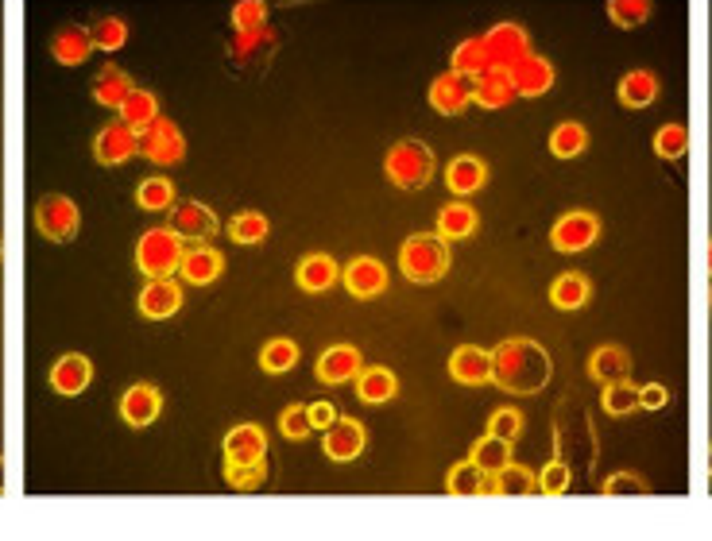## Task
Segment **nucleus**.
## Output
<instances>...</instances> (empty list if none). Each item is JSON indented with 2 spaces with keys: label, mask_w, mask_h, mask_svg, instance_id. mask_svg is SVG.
<instances>
[{
  "label": "nucleus",
  "mask_w": 712,
  "mask_h": 541,
  "mask_svg": "<svg viewBox=\"0 0 712 541\" xmlns=\"http://www.w3.org/2000/svg\"><path fill=\"white\" fill-rule=\"evenodd\" d=\"M279 429H283V437H306L310 429H314V422H310V406H287L283 414H279Z\"/></svg>",
  "instance_id": "49"
},
{
  "label": "nucleus",
  "mask_w": 712,
  "mask_h": 541,
  "mask_svg": "<svg viewBox=\"0 0 712 541\" xmlns=\"http://www.w3.org/2000/svg\"><path fill=\"white\" fill-rule=\"evenodd\" d=\"M511 97H519V93L511 86V74L504 66H492L488 74L473 78V101L480 109H504V105H511Z\"/></svg>",
  "instance_id": "21"
},
{
  "label": "nucleus",
  "mask_w": 712,
  "mask_h": 541,
  "mask_svg": "<svg viewBox=\"0 0 712 541\" xmlns=\"http://www.w3.org/2000/svg\"><path fill=\"white\" fill-rule=\"evenodd\" d=\"M221 267H225L221 252H217V248H209L206 240H194V244L186 248L182 263H178V275H182L186 283L206 286V283H213V279L221 275Z\"/></svg>",
  "instance_id": "17"
},
{
  "label": "nucleus",
  "mask_w": 712,
  "mask_h": 541,
  "mask_svg": "<svg viewBox=\"0 0 712 541\" xmlns=\"http://www.w3.org/2000/svg\"><path fill=\"white\" fill-rule=\"evenodd\" d=\"M445 491H449V495H496V480H492L488 472H480V464L461 460L457 468H449Z\"/></svg>",
  "instance_id": "26"
},
{
  "label": "nucleus",
  "mask_w": 712,
  "mask_h": 541,
  "mask_svg": "<svg viewBox=\"0 0 712 541\" xmlns=\"http://www.w3.org/2000/svg\"><path fill=\"white\" fill-rule=\"evenodd\" d=\"M666 402H670V391H666L662 383H647V387L639 391V406H643V410H662Z\"/></svg>",
  "instance_id": "52"
},
{
  "label": "nucleus",
  "mask_w": 712,
  "mask_h": 541,
  "mask_svg": "<svg viewBox=\"0 0 712 541\" xmlns=\"http://www.w3.org/2000/svg\"><path fill=\"white\" fill-rule=\"evenodd\" d=\"M128 93H132V78H128L120 66H105V70L93 78V101L105 105V109H120Z\"/></svg>",
  "instance_id": "28"
},
{
  "label": "nucleus",
  "mask_w": 712,
  "mask_h": 541,
  "mask_svg": "<svg viewBox=\"0 0 712 541\" xmlns=\"http://www.w3.org/2000/svg\"><path fill=\"white\" fill-rule=\"evenodd\" d=\"M565 487H569V468H565L562 460H550L542 468V476H538V491L542 495H562Z\"/></svg>",
  "instance_id": "50"
},
{
  "label": "nucleus",
  "mask_w": 712,
  "mask_h": 541,
  "mask_svg": "<svg viewBox=\"0 0 712 541\" xmlns=\"http://www.w3.org/2000/svg\"><path fill=\"white\" fill-rule=\"evenodd\" d=\"M473 464H480V472H488V476H496L504 464H511V441H504V437H480L473 445V456H469Z\"/></svg>",
  "instance_id": "36"
},
{
  "label": "nucleus",
  "mask_w": 712,
  "mask_h": 541,
  "mask_svg": "<svg viewBox=\"0 0 712 541\" xmlns=\"http://www.w3.org/2000/svg\"><path fill=\"white\" fill-rule=\"evenodd\" d=\"M476 228V209L469 201H449L438 213V236L442 240H465Z\"/></svg>",
  "instance_id": "31"
},
{
  "label": "nucleus",
  "mask_w": 712,
  "mask_h": 541,
  "mask_svg": "<svg viewBox=\"0 0 712 541\" xmlns=\"http://www.w3.org/2000/svg\"><path fill=\"white\" fill-rule=\"evenodd\" d=\"M0 491H4V456H0Z\"/></svg>",
  "instance_id": "54"
},
{
  "label": "nucleus",
  "mask_w": 712,
  "mask_h": 541,
  "mask_svg": "<svg viewBox=\"0 0 712 541\" xmlns=\"http://www.w3.org/2000/svg\"><path fill=\"white\" fill-rule=\"evenodd\" d=\"M89 31H93L97 51H120V47H124V39H128V24H124L120 16H101V20H97Z\"/></svg>",
  "instance_id": "42"
},
{
  "label": "nucleus",
  "mask_w": 712,
  "mask_h": 541,
  "mask_svg": "<svg viewBox=\"0 0 712 541\" xmlns=\"http://www.w3.org/2000/svg\"><path fill=\"white\" fill-rule=\"evenodd\" d=\"M140 151L159 167H175V163L186 159V136L178 132L175 120L155 116L148 128H140Z\"/></svg>",
  "instance_id": "6"
},
{
  "label": "nucleus",
  "mask_w": 712,
  "mask_h": 541,
  "mask_svg": "<svg viewBox=\"0 0 712 541\" xmlns=\"http://www.w3.org/2000/svg\"><path fill=\"white\" fill-rule=\"evenodd\" d=\"M604 414H612V418H627V414H635V406H639V391L620 379V383H608L604 387Z\"/></svg>",
  "instance_id": "40"
},
{
  "label": "nucleus",
  "mask_w": 712,
  "mask_h": 541,
  "mask_svg": "<svg viewBox=\"0 0 712 541\" xmlns=\"http://www.w3.org/2000/svg\"><path fill=\"white\" fill-rule=\"evenodd\" d=\"M658 97V78L651 70H627L620 78V101L627 109H647Z\"/></svg>",
  "instance_id": "30"
},
{
  "label": "nucleus",
  "mask_w": 712,
  "mask_h": 541,
  "mask_svg": "<svg viewBox=\"0 0 712 541\" xmlns=\"http://www.w3.org/2000/svg\"><path fill=\"white\" fill-rule=\"evenodd\" d=\"M430 105H434L442 116L465 113V109L473 105V78H469V74H461V70L438 74V78H434V86H430Z\"/></svg>",
  "instance_id": "9"
},
{
  "label": "nucleus",
  "mask_w": 712,
  "mask_h": 541,
  "mask_svg": "<svg viewBox=\"0 0 712 541\" xmlns=\"http://www.w3.org/2000/svg\"><path fill=\"white\" fill-rule=\"evenodd\" d=\"M484 182H488V167H484V159H476V155H457V159L445 167V186H449L457 198L476 194Z\"/></svg>",
  "instance_id": "22"
},
{
  "label": "nucleus",
  "mask_w": 712,
  "mask_h": 541,
  "mask_svg": "<svg viewBox=\"0 0 712 541\" xmlns=\"http://www.w3.org/2000/svg\"><path fill=\"white\" fill-rule=\"evenodd\" d=\"M333 418H337V406H329V402H314V406H310V422H314V429H326Z\"/></svg>",
  "instance_id": "53"
},
{
  "label": "nucleus",
  "mask_w": 712,
  "mask_h": 541,
  "mask_svg": "<svg viewBox=\"0 0 712 541\" xmlns=\"http://www.w3.org/2000/svg\"><path fill=\"white\" fill-rule=\"evenodd\" d=\"M507 74H511V86L519 97H538L554 86V66L542 55H523L519 62L507 66Z\"/></svg>",
  "instance_id": "12"
},
{
  "label": "nucleus",
  "mask_w": 712,
  "mask_h": 541,
  "mask_svg": "<svg viewBox=\"0 0 712 541\" xmlns=\"http://www.w3.org/2000/svg\"><path fill=\"white\" fill-rule=\"evenodd\" d=\"M589 279L585 275H577V271H565V275H558L554 279V286H550V302L558 306V310H581L585 302H589Z\"/></svg>",
  "instance_id": "32"
},
{
  "label": "nucleus",
  "mask_w": 712,
  "mask_h": 541,
  "mask_svg": "<svg viewBox=\"0 0 712 541\" xmlns=\"http://www.w3.org/2000/svg\"><path fill=\"white\" fill-rule=\"evenodd\" d=\"M608 16H612L616 28L647 24V16H651V0H608Z\"/></svg>",
  "instance_id": "43"
},
{
  "label": "nucleus",
  "mask_w": 712,
  "mask_h": 541,
  "mask_svg": "<svg viewBox=\"0 0 712 541\" xmlns=\"http://www.w3.org/2000/svg\"><path fill=\"white\" fill-rule=\"evenodd\" d=\"M159 410H163V395H159L155 383H132V387L120 395V418H124L128 426H136V429L151 426V422L159 418Z\"/></svg>",
  "instance_id": "10"
},
{
  "label": "nucleus",
  "mask_w": 712,
  "mask_h": 541,
  "mask_svg": "<svg viewBox=\"0 0 712 541\" xmlns=\"http://www.w3.org/2000/svg\"><path fill=\"white\" fill-rule=\"evenodd\" d=\"M295 279L302 290H310V294H322V290H329V286L341 279V271H337V263H333V256H326V252H310V256L298 263Z\"/></svg>",
  "instance_id": "24"
},
{
  "label": "nucleus",
  "mask_w": 712,
  "mask_h": 541,
  "mask_svg": "<svg viewBox=\"0 0 712 541\" xmlns=\"http://www.w3.org/2000/svg\"><path fill=\"white\" fill-rule=\"evenodd\" d=\"M492 480H496V495H531V491H538V476L523 464H504Z\"/></svg>",
  "instance_id": "37"
},
{
  "label": "nucleus",
  "mask_w": 712,
  "mask_h": 541,
  "mask_svg": "<svg viewBox=\"0 0 712 541\" xmlns=\"http://www.w3.org/2000/svg\"><path fill=\"white\" fill-rule=\"evenodd\" d=\"M627 368H631V360L620 344H604L589 356V375L596 383H620V379H627Z\"/></svg>",
  "instance_id": "27"
},
{
  "label": "nucleus",
  "mask_w": 712,
  "mask_h": 541,
  "mask_svg": "<svg viewBox=\"0 0 712 541\" xmlns=\"http://www.w3.org/2000/svg\"><path fill=\"white\" fill-rule=\"evenodd\" d=\"M596 236H600V221L585 209L565 213V217H558V225L550 228V240H554L558 252H585Z\"/></svg>",
  "instance_id": "8"
},
{
  "label": "nucleus",
  "mask_w": 712,
  "mask_h": 541,
  "mask_svg": "<svg viewBox=\"0 0 712 541\" xmlns=\"http://www.w3.org/2000/svg\"><path fill=\"white\" fill-rule=\"evenodd\" d=\"M260 364H264V371H271V375H283V371H291L298 364V344L287 341V337H275V341H267L264 352H260Z\"/></svg>",
  "instance_id": "39"
},
{
  "label": "nucleus",
  "mask_w": 712,
  "mask_h": 541,
  "mask_svg": "<svg viewBox=\"0 0 712 541\" xmlns=\"http://www.w3.org/2000/svg\"><path fill=\"white\" fill-rule=\"evenodd\" d=\"M709 472H712V445H709Z\"/></svg>",
  "instance_id": "56"
},
{
  "label": "nucleus",
  "mask_w": 712,
  "mask_h": 541,
  "mask_svg": "<svg viewBox=\"0 0 712 541\" xmlns=\"http://www.w3.org/2000/svg\"><path fill=\"white\" fill-rule=\"evenodd\" d=\"M140 151V132L132 128V124H105L101 132H97V140H93V155H97V163L101 167H120V163H128L132 155Z\"/></svg>",
  "instance_id": "7"
},
{
  "label": "nucleus",
  "mask_w": 712,
  "mask_h": 541,
  "mask_svg": "<svg viewBox=\"0 0 712 541\" xmlns=\"http://www.w3.org/2000/svg\"><path fill=\"white\" fill-rule=\"evenodd\" d=\"M117 113H120V120H124V124H132V128L140 132V128H148L151 120L159 116V101H155V93H151V89H136V86H132V93L124 97V105H120Z\"/></svg>",
  "instance_id": "34"
},
{
  "label": "nucleus",
  "mask_w": 712,
  "mask_h": 541,
  "mask_svg": "<svg viewBox=\"0 0 712 541\" xmlns=\"http://www.w3.org/2000/svg\"><path fill=\"white\" fill-rule=\"evenodd\" d=\"M267 24V0H233V28H264Z\"/></svg>",
  "instance_id": "47"
},
{
  "label": "nucleus",
  "mask_w": 712,
  "mask_h": 541,
  "mask_svg": "<svg viewBox=\"0 0 712 541\" xmlns=\"http://www.w3.org/2000/svg\"><path fill=\"white\" fill-rule=\"evenodd\" d=\"M0 259H4V244H0Z\"/></svg>",
  "instance_id": "57"
},
{
  "label": "nucleus",
  "mask_w": 712,
  "mask_h": 541,
  "mask_svg": "<svg viewBox=\"0 0 712 541\" xmlns=\"http://www.w3.org/2000/svg\"><path fill=\"white\" fill-rule=\"evenodd\" d=\"M449 240L442 236H411L399 248V267L411 283H438L449 271Z\"/></svg>",
  "instance_id": "3"
},
{
  "label": "nucleus",
  "mask_w": 712,
  "mask_h": 541,
  "mask_svg": "<svg viewBox=\"0 0 712 541\" xmlns=\"http://www.w3.org/2000/svg\"><path fill=\"white\" fill-rule=\"evenodd\" d=\"M89 379H93V364H89L82 352H66L55 360V368H51V387L59 391V395H82L89 387Z\"/></svg>",
  "instance_id": "20"
},
{
  "label": "nucleus",
  "mask_w": 712,
  "mask_h": 541,
  "mask_svg": "<svg viewBox=\"0 0 712 541\" xmlns=\"http://www.w3.org/2000/svg\"><path fill=\"white\" fill-rule=\"evenodd\" d=\"M484 43H488V55L496 66H511V62H519L523 55H531V39H527V31L519 28V24H496V28L484 35Z\"/></svg>",
  "instance_id": "18"
},
{
  "label": "nucleus",
  "mask_w": 712,
  "mask_h": 541,
  "mask_svg": "<svg viewBox=\"0 0 712 541\" xmlns=\"http://www.w3.org/2000/svg\"><path fill=\"white\" fill-rule=\"evenodd\" d=\"M136 205H140V209H148V213H163V209H171V205H175V186H171V178H163V174H151V178H144V182L136 186Z\"/></svg>",
  "instance_id": "35"
},
{
  "label": "nucleus",
  "mask_w": 712,
  "mask_h": 541,
  "mask_svg": "<svg viewBox=\"0 0 712 541\" xmlns=\"http://www.w3.org/2000/svg\"><path fill=\"white\" fill-rule=\"evenodd\" d=\"M449 375L465 387H480V383H492V352L488 348H476V344H461L453 356H449Z\"/></svg>",
  "instance_id": "13"
},
{
  "label": "nucleus",
  "mask_w": 712,
  "mask_h": 541,
  "mask_svg": "<svg viewBox=\"0 0 712 541\" xmlns=\"http://www.w3.org/2000/svg\"><path fill=\"white\" fill-rule=\"evenodd\" d=\"M322 449L329 460H356L364 453V426L356 418H333L322 437Z\"/></svg>",
  "instance_id": "15"
},
{
  "label": "nucleus",
  "mask_w": 712,
  "mask_h": 541,
  "mask_svg": "<svg viewBox=\"0 0 712 541\" xmlns=\"http://www.w3.org/2000/svg\"><path fill=\"white\" fill-rule=\"evenodd\" d=\"M267 43H275V35L267 28H248V31H237V39H233V47H229V55L237 58V62H248V58L256 55V51H264Z\"/></svg>",
  "instance_id": "46"
},
{
  "label": "nucleus",
  "mask_w": 712,
  "mask_h": 541,
  "mask_svg": "<svg viewBox=\"0 0 712 541\" xmlns=\"http://www.w3.org/2000/svg\"><path fill=\"white\" fill-rule=\"evenodd\" d=\"M35 228H39L47 240L66 244V240L78 236L82 213H78V205L66 198V194H47V198L35 205Z\"/></svg>",
  "instance_id": "5"
},
{
  "label": "nucleus",
  "mask_w": 712,
  "mask_h": 541,
  "mask_svg": "<svg viewBox=\"0 0 712 541\" xmlns=\"http://www.w3.org/2000/svg\"><path fill=\"white\" fill-rule=\"evenodd\" d=\"M229 236H233L237 244H260L267 236V217L264 213H240V217H233V225H229Z\"/></svg>",
  "instance_id": "45"
},
{
  "label": "nucleus",
  "mask_w": 712,
  "mask_h": 541,
  "mask_svg": "<svg viewBox=\"0 0 712 541\" xmlns=\"http://www.w3.org/2000/svg\"><path fill=\"white\" fill-rule=\"evenodd\" d=\"M685 147H689L685 124H662V128L654 132V155H658V159H682Z\"/></svg>",
  "instance_id": "41"
},
{
  "label": "nucleus",
  "mask_w": 712,
  "mask_h": 541,
  "mask_svg": "<svg viewBox=\"0 0 712 541\" xmlns=\"http://www.w3.org/2000/svg\"><path fill=\"white\" fill-rule=\"evenodd\" d=\"M314 371H318L322 383L341 387V383H349V379L360 375V352H356L353 344H333V348H326V352L318 356Z\"/></svg>",
  "instance_id": "19"
},
{
  "label": "nucleus",
  "mask_w": 712,
  "mask_h": 541,
  "mask_svg": "<svg viewBox=\"0 0 712 541\" xmlns=\"http://www.w3.org/2000/svg\"><path fill=\"white\" fill-rule=\"evenodd\" d=\"M395 391H399V379L387 368H360V375H356V395L364 402H372V406L387 402Z\"/></svg>",
  "instance_id": "33"
},
{
  "label": "nucleus",
  "mask_w": 712,
  "mask_h": 541,
  "mask_svg": "<svg viewBox=\"0 0 712 541\" xmlns=\"http://www.w3.org/2000/svg\"><path fill=\"white\" fill-rule=\"evenodd\" d=\"M384 171L403 190H422L434 178V151L422 140H399L384 159Z\"/></svg>",
  "instance_id": "4"
},
{
  "label": "nucleus",
  "mask_w": 712,
  "mask_h": 541,
  "mask_svg": "<svg viewBox=\"0 0 712 541\" xmlns=\"http://www.w3.org/2000/svg\"><path fill=\"white\" fill-rule=\"evenodd\" d=\"M267 453V437L260 426H233L225 433V456L237 460V464H252V460H264Z\"/></svg>",
  "instance_id": "25"
},
{
  "label": "nucleus",
  "mask_w": 712,
  "mask_h": 541,
  "mask_svg": "<svg viewBox=\"0 0 712 541\" xmlns=\"http://www.w3.org/2000/svg\"><path fill=\"white\" fill-rule=\"evenodd\" d=\"M267 476L264 460H252V464H237V460H229L225 464V480L237 487V491H252V487H260Z\"/></svg>",
  "instance_id": "44"
},
{
  "label": "nucleus",
  "mask_w": 712,
  "mask_h": 541,
  "mask_svg": "<svg viewBox=\"0 0 712 541\" xmlns=\"http://www.w3.org/2000/svg\"><path fill=\"white\" fill-rule=\"evenodd\" d=\"M93 51H97V43H93V31L89 28H62L51 39V55L62 66H82Z\"/></svg>",
  "instance_id": "23"
},
{
  "label": "nucleus",
  "mask_w": 712,
  "mask_h": 541,
  "mask_svg": "<svg viewBox=\"0 0 712 541\" xmlns=\"http://www.w3.org/2000/svg\"><path fill=\"white\" fill-rule=\"evenodd\" d=\"M171 228H175L182 240H209L217 236L221 225H217V213L202 205V201H182L171 209Z\"/></svg>",
  "instance_id": "11"
},
{
  "label": "nucleus",
  "mask_w": 712,
  "mask_h": 541,
  "mask_svg": "<svg viewBox=\"0 0 712 541\" xmlns=\"http://www.w3.org/2000/svg\"><path fill=\"white\" fill-rule=\"evenodd\" d=\"M492 383L511 395H534L550 383V356L538 341L511 337L492 348Z\"/></svg>",
  "instance_id": "1"
},
{
  "label": "nucleus",
  "mask_w": 712,
  "mask_h": 541,
  "mask_svg": "<svg viewBox=\"0 0 712 541\" xmlns=\"http://www.w3.org/2000/svg\"><path fill=\"white\" fill-rule=\"evenodd\" d=\"M585 143H589V132H585L581 124H573V120H565V124H558V128L550 132V151H554L558 159H573V155H581V151H585Z\"/></svg>",
  "instance_id": "38"
},
{
  "label": "nucleus",
  "mask_w": 712,
  "mask_h": 541,
  "mask_svg": "<svg viewBox=\"0 0 712 541\" xmlns=\"http://www.w3.org/2000/svg\"><path fill=\"white\" fill-rule=\"evenodd\" d=\"M488 433H492V437H504V441H515V437L523 433V414L511 410V406H500V410L492 414V422H488Z\"/></svg>",
  "instance_id": "48"
},
{
  "label": "nucleus",
  "mask_w": 712,
  "mask_h": 541,
  "mask_svg": "<svg viewBox=\"0 0 712 541\" xmlns=\"http://www.w3.org/2000/svg\"><path fill=\"white\" fill-rule=\"evenodd\" d=\"M341 279H345V286H349L353 298H376V294H384L387 290V267L380 263V259L360 256L341 271Z\"/></svg>",
  "instance_id": "16"
},
{
  "label": "nucleus",
  "mask_w": 712,
  "mask_h": 541,
  "mask_svg": "<svg viewBox=\"0 0 712 541\" xmlns=\"http://www.w3.org/2000/svg\"><path fill=\"white\" fill-rule=\"evenodd\" d=\"M178 306H182V286H178L171 275L151 279V283L140 290V314L148 317V321H167L171 314H178Z\"/></svg>",
  "instance_id": "14"
},
{
  "label": "nucleus",
  "mask_w": 712,
  "mask_h": 541,
  "mask_svg": "<svg viewBox=\"0 0 712 541\" xmlns=\"http://www.w3.org/2000/svg\"><path fill=\"white\" fill-rule=\"evenodd\" d=\"M182 256H186V240H182L171 225L148 228V232L140 236V244H136V267H140L148 279L175 275Z\"/></svg>",
  "instance_id": "2"
},
{
  "label": "nucleus",
  "mask_w": 712,
  "mask_h": 541,
  "mask_svg": "<svg viewBox=\"0 0 712 541\" xmlns=\"http://www.w3.org/2000/svg\"><path fill=\"white\" fill-rule=\"evenodd\" d=\"M492 66H496V62H492V55H488L484 35H473V39H465V43L453 47V70H461V74H469V78L488 74Z\"/></svg>",
  "instance_id": "29"
},
{
  "label": "nucleus",
  "mask_w": 712,
  "mask_h": 541,
  "mask_svg": "<svg viewBox=\"0 0 712 541\" xmlns=\"http://www.w3.org/2000/svg\"><path fill=\"white\" fill-rule=\"evenodd\" d=\"M651 487L643 476H635V472H616L608 484H604V495H647Z\"/></svg>",
  "instance_id": "51"
},
{
  "label": "nucleus",
  "mask_w": 712,
  "mask_h": 541,
  "mask_svg": "<svg viewBox=\"0 0 712 541\" xmlns=\"http://www.w3.org/2000/svg\"><path fill=\"white\" fill-rule=\"evenodd\" d=\"M705 259H709V271H712V240H709V256H705Z\"/></svg>",
  "instance_id": "55"
}]
</instances>
